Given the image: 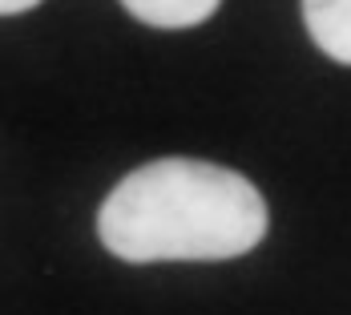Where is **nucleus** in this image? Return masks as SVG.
I'll use <instances>...</instances> for the list:
<instances>
[{"mask_svg":"<svg viewBox=\"0 0 351 315\" xmlns=\"http://www.w3.org/2000/svg\"><path fill=\"white\" fill-rule=\"evenodd\" d=\"M97 235L125 263L239 259L263 243L267 202L230 166L158 158L109 190L97 210Z\"/></svg>","mask_w":351,"mask_h":315,"instance_id":"1","label":"nucleus"},{"mask_svg":"<svg viewBox=\"0 0 351 315\" xmlns=\"http://www.w3.org/2000/svg\"><path fill=\"white\" fill-rule=\"evenodd\" d=\"M303 21L331 61L351 65V0H303Z\"/></svg>","mask_w":351,"mask_h":315,"instance_id":"2","label":"nucleus"},{"mask_svg":"<svg viewBox=\"0 0 351 315\" xmlns=\"http://www.w3.org/2000/svg\"><path fill=\"white\" fill-rule=\"evenodd\" d=\"M121 4L149 29H194L210 21L222 0H121Z\"/></svg>","mask_w":351,"mask_h":315,"instance_id":"3","label":"nucleus"},{"mask_svg":"<svg viewBox=\"0 0 351 315\" xmlns=\"http://www.w3.org/2000/svg\"><path fill=\"white\" fill-rule=\"evenodd\" d=\"M40 0H0V16H16V12H29Z\"/></svg>","mask_w":351,"mask_h":315,"instance_id":"4","label":"nucleus"}]
</instances>
